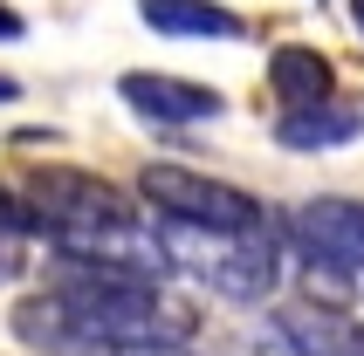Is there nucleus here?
I'll list each match as a JSON object with an SVG mask.
<instances>
[{
	"mask_svg": "<svg viewBox=\"0 0 364 356\" xmlns=\"http://www.w3.org/2000/svg\"><path fill=\"white\" fill-rule=\"evenodd\" d=\"M186 329H193V316L159 295V281L90 267V260H62V254H55V281L41 295L14 301V336L41 356L159 350V343H186Z\"/></svg>",
	"mask_w": 364,
	"mask_h": 356,
	"instance_id": "f257e3e1",
	"label": "nucleus"
},
{
	"mask_svg": "<svg viewBox=\"0 0 364 356\" xmlns=\"http://www.w3.org/2000/svg\"><path fill=\"white\" fill-rule=\"evenodd\" d=\"M165 260L206 281L227 301H268L282 281V233H206V226H165Z\"/></svg>",
	"mask_w": 364,
	"mask_h": 356,
	"instance_id": "f03ea898",
	"label": "nucleus"
},
{
	"mask_svg": "<svg viewBox=\"0 0 364 356\" xmlns=\"http://www.w3.org/2000/svg\"><path fill=\"white\" fill-rule=\"evenodd\" d=\"M21 192L35 199V213L48 219V240L69 247V240H97V233H131L138 226V206L124 185L82 172V165H35L21 178Z\"/></svg>",
	"mask_w": 364,
	"mask_h": 356,
	"instance_id": "7ed1b4c3",
	"label": "nucleus"
},
{
	"mask_svg": "<svg viewBox=\"0 0 364 356\" xmlns=\"http://www.w3.org/2000/svg\"><path fill=\"white\" fill-rule=\"evenodd\" d=\"M138 192L165 226H206V233H268L275 226L255 192L227 185V178H206V172H186V165H144Z\"/></svg>",
	"mask_w": 364,
	"mask_h": 356,
	"instance_id": "20e7f679",
	"label": "nucleus"
},
{
	"mask_svg": "<svg viewBox=\"0 0 364 356\" xmlns=\"http://www.w3.org/2000/svg\"><path fill=\"white\" fill-rule=\"evenodd\" d=\"M282 233L296 240L303 260H330L350 281L364 274V199H337V192L303 199V206H289Z\"/></svg>",
	"mask_w": 364,
	"mask_h": 356,
	"instance_id": "39448f33",
	"label": "nucleus"
},
{
	"mask_svg": "<svg viewBox=\"0 0 364 356\" xmlns=\"http://www.w3.org/2000/svg\"><path fill=\"white\" fill-rule=\"evenodd\" d=\"M117 96L131 103L144 123H159V130L213 123V117L227 110L220 89H206V82H186V76H159V69H131V76H117Z\"/></svg>",
	"mask_w": 364,
	"mask_h": 356,
	"instance_id": "423d86ee",
	"label": "nucleus"
},
{
	"mask_svg": "<svg viewBox=\"0 0 364 356\" xmlns=\"http://www.w3.org/2000/svg\"><path fill=\"white\" fill-rule=\"evenodd\" d=\"M275 343L289 356H364V322L344 316L337 301H282Z\"/></svg>",
	"mask_w": 364,
	"mask_h": 356,
	"instance_id": "0eeeda50",
	"label": "nucleus"
},
{
	"mask_svg": "<svg viewBox=\"0 0 364 356\" xmlns=\"http://www.w3.org/2000/svg\"><path fill=\"white\" fill-rule=\"evenodd\" d=\"M138 21L159 28V35H179V41H241L247 21L220 0H138Z\"/></svg>",
	"mask_w": 364,
	"mask_h": 356,
	"instance_id": "6e6552de",
	"label": "nucleus"
},
{
	"mask_svg": "<svg viewBox=\"0 0 364 356\" xmlns=\"http://www.w3.org/2000/svg\"><path fill=\"white\" fill-rule=\"evenodd\" d=\"M268 89L282 96V110H316V103L337 96V69H330V55H316V48H303V41H289V48L268 55Z\"/></svg>",
	"mask_w": 364,
	"mask_h": 356,
	"instance_id": "1a4fd4ad",
	"label": "nucleus"
},
{
	"mask_svg": "<svg viewBox=\"0 0 364 356\" xmlns=\"http://www.w3.org/2000/svg\"><path fill=\"white\" fill-rule=\"evenodd\" d=\"M364 130V110L344 96L316 103V110H282L275 117V144L282 151H337V144H350Z\"/></svg>",
	"mask_w": 364,
	"mask_h": 356,
	"instance_id": "9d476101",
	"label": "nucleus"
},
{
	"mask_svg": "<svg viewBox=\"0 0 364 356\" xmlns=\"http://www.w3.org/2000/svg\"><path fill=\"white\" fill-rule=\"evenodd\" d=\"M0 233H14V240H48V219L35 213V199L21 192V178H0Z\"/></svg>",
	"mask_w": 364,
	"mask_h": 356,
	"instance_id": "9b49d317",
	"label": "nucleus"
},
{
	"mask_svg": "<svg viewBox=\"0 0 364 356\" xmlns=\"http://www.w3.org/2000/svg\"><path fill=\"white\" fill-rule=\"evenodd\" d=\"M14 274H21V240L0 233V281H14Z\"/></svg>",
	"mask_w": 364,
	"mask_h": 356,
	"instance_id": "f8f14e48",
	"label": "nucleus"
},
{
	"mask_svg": "<svg viewBox=\"0 0 364 356\" xmlns=\"http://www.w3.org/2000/svg\"><path fill=\"white\" fill-rule=\"evenodd\" d=\"M21 35H28V21H21L14 7H7V0H0V41H21Z\"/></svg>",
	"mask_w": 364,
	"mask_h": 356,
	"instance_id": "ddd939ff",
	"label": "nucleus"
},
{
	"mask_svg": "<svg viewBox=\"0 0 364 356\" xmlns=\"http://www.w3.org/2000/svg\"><path fill=\"white\" fill-rule=\"evenodd\" d=\"M124 356H200V350H186V343H159V350H124Z\"/></svg>",
	"mask_w": 364,
	"mask_h": 356,
	"instance_id": "4468645a",
	"label": "nucleus"
},
{
	"mask_svg": "<svg viewBox=\"0 0 364 356\" xmlns=\"http://www.w3.org/2000/svg\"><path fill=\"white\" fill-rule=\"evenodd\" d=\"M14 96H21V82H14V76H0V103H14Z\"/></svg>",
	"mask_w": 364,
	"mask_h": 356,
	"instance_id": "2eb2a0df",
	"label": "nucleus"
},
{
	"mask_svg": "<svg viewBox=\"0 0 364 356\" xmlns=\"http://www.w3.org/2000/svg\"><path fill=\"white\" fill-rule=\"evenodd\" d=\"M350 21H358V28H364V0H350Z\"/></svg>",
	"mask_w": 364,
	"mask_h": 356,
	"instance_id": "dca6fc26",
	"label": "nucleus"
}]
</instances>
